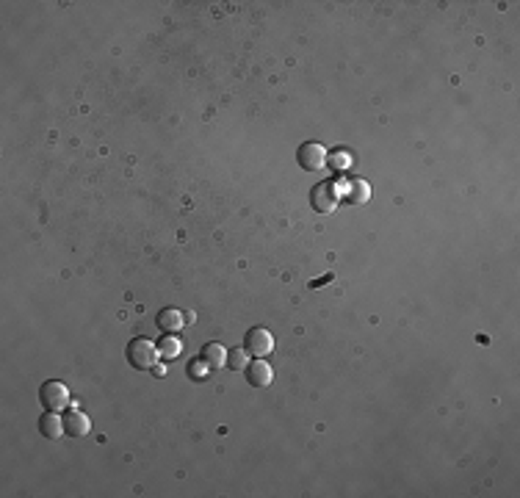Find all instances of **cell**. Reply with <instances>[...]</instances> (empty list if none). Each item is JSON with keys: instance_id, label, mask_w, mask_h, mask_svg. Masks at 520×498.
I'll return each mask as SVG.
<instances>
[{"instance_id": "1", "label": "cell", "mask_w": 520, "mask_h": 498, "mask_svg": "<svg viewBox=\"0 0 520 498\" xmlns=\"http://www.w3.org/2000/svg\"><path fill=\"white\" fill-rule=\"evenodd\" d=\"M124 354H127V362H130L133 368H138V371L155 368V362H158V357H160L158 346H155L149 338H133V340L127 343Z\"/></svg>"}, {"instance_id": "2", "label": "cell", "mask_w": 520, "mask_h": 498, "mask_svg": "<svg viewBox=\"0 0 520 498\" xmlns=\"http://www.w3.org/2000/svg\"><path fill=\"white\" fill-rule=\"evenodd\" d=\"M39 404L50 412H61L69 407V390L64 382L58 379H47L41 387H39Z\"/></svg>"}, {"instance_id": "3", "label": "cell", "mask_w": 520, "mask_h": 498, "mask_svg": "<svg viewBox=\"0 0 520 498\" xmlns=\"http://www.w3.org/2000/svg\"><path fill=\"white\" fill-rule=\"evenodd\" d=\"M337 196H340V191H337L335 183H318V185L310 191V205H313L318 213H329V210H335Z\"/></svg>"}, {"instance_id": "4", "label": "cell", "mask_w": 520, "mask_h": 498, "mask_svg": "<svg viewBox=\"0 0 520 498\" xmlns=\"http://www.w3.org/2000/svg\"><path fill=\"white\" fill-rule=\"evenodd\" d=\"M326 149L318 144V141H307L299 147V166L307 169V172H318L326 166Z\"/></svg>"}, {"instance_id": "5", "label": "cell", "mask_w": 520, "mask_h": 498, "mask_svg": "<svg viewBox=\"0 0 520 498\" xmlns=\"http://www.w3.org/2000/svg\"><path fill=\"white\" fill-rule=\"evenodd\" d=\"M243 340H246V351H249L252 357H268L271 349H274V338H271V332L263 329V326H252Z\"/></svg>"}, {"instance_id": "6", "label": "cell", "mask_w": 520, "mask_h": 498, "mask_svg": "<svg viewBox=\"0 0 520 498\" xmlns=\"http://www.w3.org/2000/svg\"><path fill=\"white\" fill-rule=\"evenodd\" d=\"M246 382L252 385V387H268L271 385V379H274V371H271V365L263 360V357H254L252 362H246Z\"/></svg>"}, {"instance_id": "7", "label": "cell", "mask_w": 520, "mask_h": 498, "mask_svg": "<svg viewBox=\"0 0 520 498\" xmlns=\"http://www.w3.org/2000/svg\"><path fill=\"white\" fill-rule=\"evenodd\" d=\"M91 426H89V418L80 412V409H64V432L69 434V437H83L86 432H89Z\"/></svg>"}, {"instance_id": "8", "label": "cell", "mask_w": 520, "mask_h": 498, "mask_svg": "<svg viewBox=\"0 0 520 498\" xmlns=\"http://www.w3.org/2000/svg\"><path fill=\"white\" fill-rule=\"evenodd\" d=\"M39 432L47 437V440H58L61 434H66L64 432V418L58 415V412H44L41 418H39Z\"/></svg>"}, {"instance_id": "9", "label": "cell", "mask_w": 520, "mask_h": 498, "mask_svg": "<svg viewBox=\"0 0 520 498\" xmlns=\"http://www.w3.org/2000/svg\"><path fill=\"white\" fill-rule=\"evenodd\" d=\"M199 360L207 365V368H219V365H227V351L221 343H205Z\"/></svg>"}, {"instance_id": "10", "label": "cell", "mask_w": 520, "mask_h": 498, "mask_svg": "<svg viewBox=\"0 0 520 498\" xmlns=\"http://www.w3.org/2000/svg\"><path fill=\"white\" fill-rule=\"evenodd\" d=\"M185 321H188V318H185L180 310H171V307H166V310L158 313V326H160L163 332H174V329H180Z\"/></svg>"}, {"instance_id": "11", "label": "cell", "mask_w": 520, "mask_h": 498, "mask_svg": "<svg viewBox=\"0 0 520 498\" xmlns=\"http://www.w3.org/2000/svg\"><path fill=\"white\" fill-rule=\"evenodd\" d=\"M158 351H160V357L171 360V357H177V354L183 351V343H180V338H174V335L169 332L166 338H160V343H158Z\"/></svg>"}, {"instance_id": "12", "label": "cell", "mask_w": 520, "mask_h": 498, "mask_svg": "<svg viewBox=\"0 0 520 498\" xmlns=\"http://www.w3.org/2000/svg\"><path fill=\"white\" fill-rule=\"evenodd\" d=\"M346 194H349V199H351V202H365V199H368V185H365L362 180H354V183L349 185V191H346Z\"/></svg>"}, {"instance_id": "13", "label": "cell", "mask_w": 520, "mask_h": 498, "mask_svg": "<svg viewBox=\"0 0 520 498\" xmlns=\"http://www.w3.org/2000/svg\"><path fill=\"white\" fill-rule=\"evenodd\" d=\"M227 365H230L232 371L246 368V351H243V349H232V351L227 354Z\"/></svg>"}, {"instance_id": "14", "label": "cell", "mask_w": 520, "mask_h": 498, "mask_svg": "<svg viewBox=\"0 0 520 498\" xmlns=\"http://www.w3.org/2000/svg\"><path fill=\"white\" fill-rule=\"evenodd\" d=\"M205 371H207V365H205L202 360H199V362H191V365H188V374H191V376H205Z\"/></svg>"}]
</instances>
